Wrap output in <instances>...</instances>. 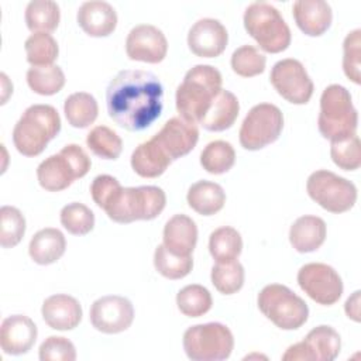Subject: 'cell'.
I'll use <instances>...</instances> for the list:
<instances>
[{
  "label": "cell",
  "instance_id": "obj_15",
  "mask_svg": "<svg viewBox=\"0 0 361 361\" xmlns=\"http://www.w3.org/2000/svg\"><path fill=\"white\" fill-rule=\"evenodd\" d=\"M126 52L131 61L159 63L166 56L168 41L158 27L138 24L127 35Z\"/></svg>",
  "mask_w": 361,
  "mask_h": 361
},
{
  "label": "cell",
  "instance_id": "obj_37",
  "mask_svg": "<svg viewBox=\"0 0 361 361\" xmlns=\"http://www.w3.org/2000/svg\"><path fill=\"white\" fill-rule=\"evenodd\" d=\"M154 267L158 274L168 279H182L193 268L192 255H176L164 244H159L154 252Z\"/></svg>",
  "mask_w": 361,
  "mask_h": 361
},
{
  "label": "cell",
  "instance_id": "obj_47",
  "mask_svg": "<svg viewBox=\"0 0 361 361\" xmlns=\"http://www.w3.org/2000/svg\"><path fill=\"white\" fill-rule=\"evenodd\" d=\"M1 78V89H3V96H1V104L6 103L7 97L10 93H13V85L8 82V78L6 76V73L0 75Z\"/></svg>",
  "mask_w": 361,
  "mask_h": 361
},
{
  "label": "cell",
  "instance_id": "obj_27",
  "mask_svg": "<svg viewBox=\"0 0 361 361\" xmlns=\"http://www.w3.org/2000/svg\"><path fill=\"white\" fill-rule=\"evenodd\" d=\"M66 250V240L61 230L47 227L37 231L28 245L31 259L38 265H49L56 262Z\"/></svg>",
  "mask_w": 361,
  "mask_h": 361
},
{
  "label": "cell",
  "instance_id": "obj_35",
  "mask_svg": "<svg viewBox=\"0 0 361 361\" xmlns=\"http://www.w3.org/2000/svg\"><path fill=\"white\" fill-rule=\"evenodd\" d=\"M27 61L31 66H45L52 65L58 58L59 48L55 38L48 32H34L24 44Z\"/></svg>",
  "mask_w": 361,
  "mask_h": 361
},
{
  "label": "cell",
  "instance_id": "obj_7",
  "mask_svg": "<svg viewBox=\"0 0 361 361\" xmlns=\"http://www.w3.org/2000/svg\"><path fill=\"white\" fill-rule=\"evenodd\" d=\"M257 303L261 313L282 330H296L309 317L306 302L281 283L264 286L258 293Z\"/></svg>",
  "mask_w": 361,
  "mask_h": 361
},
{
  "label": "cell",
  "instance_id": "obj_40",
  "mask_svg": "<svg viewBox=\"0 0 361 361\" xmlns=\"http://www.w3.org/2000/svg\"><path fill=\"white\" fill-rule=\"evenodd\" d=\"M25 233V219L23 213L13 206L0 209V245L3 248L16 247Z\"/></svg>",
  "mask_w": 361,
  "mask_h": 361
},
{
  "label": "cell",
  "instance_id": "obj_21",
  "mask_svg": "<svg viewBox=\"0 0 361 361\" xmlns=\"http://www.w3.org/2000/svg\"><path fill=\"white\" fill-rule=\"evenodd\" d=\"M79 27L90 37H107L117 25V13L107 1H85L76 14Z\"/></svg>",
  "mask_w": 361,
  "mask_h": 361
},
{
  "label": "cell",
  "instance_id": "obj_43",
  "mask_svg": "<svg viewBox=\"0 0 361 361\" xmlns=\"http://www.w3.org/2000/svg\"><path fill=\"white\" fill-rule=\"evenodd\" d=\"M330 155L333 162L344 171H355L361 165V147L358 135H353L343 141L331 142Z\"/></svg>",
  "mask_w": 361,
  "mask_h": 361
},
{
  "label": "cell",
  "instance_id": "obj_41",
  "mask_svg": "<svg viewBox=\"0 0 361 361\" xmlns=\"http://www.w3.org/2000/svg\"><path fill=\"white\" fill-rule=\"evenodd\" d=\"M231 69L243 76L252 78L264 72L267 58L252 45H241L231 55Z\"/></svg>",
  "mask_w": 361,
  "mask_h": 361
},
{
  "label": "cell",
  "instance_id": "obj_8",
  "mask_svg": "<svg viewBox=\"0 0 361 361\" xmlns=\"http://www.w3.org/2000/svg\"><path fill=\"white\" fill-rule=\"evenodd\" d=\"M183 350L192 361H221L231 355L234 337L221 323L195 324L183 333Z\"/></svg>",
  "mask_w": 361,
  "mask_h": 361
},
{
  "label": "cell",
  "instance_id": "obj_34",
  "mask_svg": "<svg viewBox=\"0 0 361 361\" xmlns=\"http://www.w3.org/2000/svg\"><path fill=\"white\" fill-rule=\"evenodd\" d=\"M176 305L182 314L188 317H200L212 309L213 299L204 286L193 283L178 292Z\"/></svg>",
  "mask_w": 361,
  "mask_h": 361
},
{
  "label": "cell",
  "instance_id": "obj_4",
  "mask_svg": "<svg viewBox=\"0 0 361 361\" xmlns=\"http://www.w3.org/2000/svg\"><path fill=\"white\" fill-rule=\"evenodd\" d=\"M317 127L320 134L331 142L343 141L357 134L358 113L350 92L344 86L330 85L323 90Z\"/></svg>",
  "mask_w": 361,
  "mask_h": 361
},
{
  "label": "cell",
  "instance_id": "obj_18",
  "mask_svg": "<svg viewBox=\"0 0 361 361\" xmlns=\"http://www.w3.org/2000/svg\"><path fill=\"white\" fill-rule=\"evenodd\" d=\"M35 323L24 314H11L1 322L0 345L6 354L21 355L31 350L37 340Z\"/></svg>",
  "mask_w": 361,
  "mask_h": 361
},
{
  "label": "cell",
  "instance_id": "obj_17",
  "mask_svg": "<svg viewBox=\"0 0 361 361\" xmlns=\"http://www.w3.org/2000/svg\"><path fill=\"white\" fill-rule=\"evenodd\" d=\"M227 42V30L216 18H200L188 32V47L192 54L200 58H216L221 55Z\"/></svg>",
  "mask_w": 361,
  "mask_h": 361
},
{
  "label": "cell",
  "instance_id": "obj_19",
  "mask_svg": "<svg viewBox=\"0 0 361 361\" xmlns=\"http://www.w3.org/2000/svg\"><path fill=\"white\" fill-rule=\"evenodd\" d=\"M292 13L299 30L309 37L323 35L331 25V7L324 0H298Z\"/></svg>",
  "mask_w": 361,
  "mask_h": 361
},
{
  "label": "cell",
  "instance_id": "obj_46",
  "mask_svg": "<svg viewBox=\"0 0 361 361\" xmlns=\"http://www.w3.org/2000/svg\"><path fill=\"white\" fill-rule=\"evenodd\" d=\"M360 293H361L360 290H355L353 296L347 299L344 306L347 316L354 322H360Z\"/></svg>",
  "mask_w": 361,
  "mask_h": 361
},
{
  "label": "cell",
  "instance_id": "obj_29",
  "mask_svg": "<svg viewBox=\"0 0 361 361\" xmlns=\"http://www.w3.org/2000/svg\"><path fill=\"white\" fill-rule=\"evenodd\" d=\"M63 113L72 127L86 128L97 118L99 106L90 93L76 92L65 99Z\"/></svg>",
  "mask_w": 361,
  "mask_h": 361
},
{
  "label": "cell",
  "instance_id": "obj_24",
  "mask_svg": "<svg viewBox=\"0 0 361 361\" xmlns=\"http://www.w3.org/2000/svg\"><path fill=\"white\" fill-rule=\"evenodd\" d=\"M327 228L323 219L317 216H302L293 221L289 230V241L298 252H313L326 240Z\"/></svg>",
  "mask_w": 361,
  "mask_h": 361
},
{
  "label": "cell",
  "instance_id": "obj_38",
  "mask_svg": "<svg viewBox=\"0 0 361 361\" xmlns=\"http://www.w3.org/2000/svg\"><path fill=\"white\" fill-rule=\"evenodd\" d=\"M244 267L237 261L217 262L212 268V283L223 295H233L244 285Z\"/></svg>",
  "mask_w": 361,
  "mask_h": 361
},
{
  "label": "cell",
  "instance_id": "obj_11",
  "mask_svg": "<svg viewBox=\"0 0 361 361\" xmlns=\"http://www.w3.org/2000/svg\"><path fill=\"white\" fill-rule=\"evenodd\" d=\"M269 80L279 96L293 104H306L313 94V82L303 63L293 58L278 61L269 73Z\"/></svg>",
  "mask_w": 361,
  "mask_h": 361
},
{
  "label": "cell",
  "instance_id": "obj_5",
  "mask_svg": "<svg viewBox=\"0 0 361 361\" xmlns=\"http://www.w3.org/2000/svg\"><path fill=\"white\" fill-rule=\"evenodd\" d=\"M244 28L259 48L269 54L285 51L290 44V30L283 17L267 1L251 3L244 11Z\"/></svg>",
  "mask_w": 361,
  "mask_h": 361
},
{
  "label": "cell",
  "instance_id": "obj_36",
  "mask_svg": "<svg viewBox=\"0 0 361 361\" xmlns=\"http://www.w3.org/2000/svg\"><path fill=\"white\" fill-rule=\"evenodd\" d=\"M87 148L102 159H117L123 151V141L107 126H96L86 137Z\"/></svg>",
  "mask_w": 361,
  "mask_h": 361
},
{
  "label": "cell",
  "instance_id": "obj_12",
  "mask_svg": "<svg viewBox=\"0 0 361 361\" xmlns=\"http://www.w3.org/2000/svg\"><path fill=\"white\" fill-rule=\"evenodd\" d=\"M300 289L316 303L334 305L343 293V281L337 271L323 262H310L298 272Z\"/></svg>",
  "mask_w": 361,
  "mask_h": 361
},
{
  "label": "cell",
  "instance_id": "obj_14",
  "mask_svg": "<svg viewBox=\"0 0 361 361\" xmlns=\"http://www.w3.org/2000/svg\"><path fill=\"white\" fill-rule=\"evenodd\" d=\"M89 319L97 331L106 334L121 333L127 330L134 320V306L124 296H102L93 302Z\"/></svg>",
  "mask_w": 361,
  "mask_h": 361
},
{
  "label": "cell",
  "instance_id": "obj_31",
  "mask_svg": "<svg viewBox=\"0 0 361 361\" xmlns=\"http://www.w3.org/2000/svg\"><path fill=\"white\" fill-rule=\"evenodd\" d=\"M59 20V6L52 0H32L25 7V24L32 32H51Z\"/></svg>",
  "mask_w": 361,
  "mask_h": 361
},
{
  "label": "cell",
  "instance_id": "obj_26",
  "mask_svg": "<svg viewBox=\"0 0 361 361\" xmlns=\"http://www.w3.org/2000/svg\"><path fill=\"white\" fill-rule=\"evenodd\" d=\"M171 162V158L154 138L141 142L131 154V168L142 178L161 176Z\"/></svg>",
  "mask_w": 361,
  "mask_h": 361
},
{
  "label": "cell",
  "instance_id": "obj_2",
  "mask_svg": "<svg viewBox=\"0 0 361 361\" xmlns=\"http://www.w3.org/2000/svg\"><path fill=\"white\" fill-rule=\"evenodd\" d=\"M221 82L220 71L212 65H196L189 69L175 94L179 117L196 124L200 123L221 90Z\"/></svg>",
  "mask_w": 361,
  "mask_h": 361
},
{
  "label": "cell",
  "instance_id": "obj_10",
  "mask_svg": "<svg viewBox=\"0 0 361 361\" xmlns=\"http://www.w3.org/2000/svg\"><path fill=\"white\" fill-rule=\"evenodd\" d=\"M283 128V116L279 107L271 103L255 104L240 127V144L244 149L258 151L275 142Z\"/></svg>",
  "mask_w": 361,
  "mask_h": 361
},
{
  "label": "cell",
  "instance_id": "obj_23",
  "mask_svg": "<svg viewBox=\"0 0 361 361\" xmlns=\"http://www.w3.org/2000/svg\"><path fill=\"white\" fill-rule=\"evenodd\" d=\"M164 245L176 255H192L197 243L196 223L186 214L172 216L164 227Z\"/></svg>",
  "mask_w": 361,
  "mask_h": 361
},
{
  "label": "cell",
  "instance_id": "obj_30",
  "mask_svg": "<svg viewBox=\"0 0 361 361\" xmlns=\"http://www.w3.org/2000/svg\"><path fill=\"white\" fill-rule=\"evenodd\" d=\"M209 251L216 262L237 259L243 251L241 234L230 226L216 228L209 238Z\"/></svg>",
  "mask_w": 361,
  "mask_h": 361
},
{
  "label": "cell",
  "instance_id": "obj_20",
  "mask_svg": "<svg viewBox=\"0 0 361 361\" xmlns=\"http://www.w3.org/2000/svg\"><path fill=\"white\" fill-rule=\"evenodd\" d=\"M44 322L54 330H72L82 320L80 303L69 295L56 293L47 298L41 307Z\"/></svg>",
  "mask_w": 361,
  "mask_h": 361
},
{
  "label": "cell",
  "instance_id": "obj_39",
  "mask_svg": "<svg viewBox=\"0 0 361 361\" xmlns=\"http://www.w3.org/2000/svg\"><path fill=\"white\" fill-rule=\"evenodd\" d=\"M61 224L73 235H85L94 227V214L83 203L72 202L61 210Z\"/></svg>",
  "mask_w": 361,
  "mask_h": 361
},
{
  "label": "cell",
  "instance_id": "obj_32",
  "mask_svg": "<svg viewBox=\"0 0 361 361\" xmlns=\"http://www.w3.org/2000/svg\"><path fill=\"white\" fill-rule=\"evenodd\" d=\"M27 83L37 94L51 96L65 86V73L58 65L31 66L27 71Z\"/></svg>",
  "mask_w": 361,
  "mask_h": 361
},
{
  "label": "cell",
  "instance_id": "obj_45",
  "mask_svg": "<svg viewBox=\"0 0 361 361\" xmlns=\"http://www.w3.org/2000/svg\"><path fill=\"white\" fill-rule=\"evenodd\" d=\"M120 190V182L110 175H97L90 185L92 199L103 210H106V207Z\"/></svg>",
  "mask_w": 361,
  "mask_h": 361
},
{
  "label": "cell",
  "instance_id": "obj_22",
  "mask_svg": "<svg viewBox=\"0 0 361 361\" xmlns=\"http://www.w3.org/2000/svg\"><path fill=\"white\" fill-rule=\"evenodd\" d=\"M38 183L48 192H59L66 189L79 179V175L66 155L59 154L45 158L37 168Z\"/></svg>",
  "mask_w": 361,
  "mask_h": 361
},
{
  "label": "cell",
  "instance_id": "obj_44",
  "mask_svg": "<svg viewBox=\"0 0 361 361\" xmlns=\"http://www.w3.org/2000/svg\"><path fill=\"white\" fill-rule=\"evenodd\" d=\"M38 355L41 361H75L76 350L66 337L49 336L39 345Z\"/></svg>",
  "mask_w": 361,
  "mask_h": 361
},
{
  "label": "cell",
  "instance_id": "obj_13",
  "mask_svg": "<svg viewBox=\"0 0 361 361\" xmlns=\"http://www.w3.org/2000/svg\"><path fill=\"white\" fill-rule=\"evenodd\" d=\"M340 334L330 326H317L307 336L285 351L283 361H333L340 354Z\"/></svg>",
  "mask_w": 361,
  "mask_h": 361
},
{
  "label": "cell",
  "instance_id": "obj_1",
  "mask_svg": "<svg viewBox=\"0 0 361 361\" xmlns=\"http://www.w3.org/2000/svg\"><path fill=\"white\" fill-rule=\"evenodd\" d=\"M109 117L127 131H142L152 126L164 107V87L148 71H120L107 85Z\"/></svg>",
  "mask_w": 361,
  "mask_h": 361
},
{
  "label": "cell",
  "instance_id": "obj_6",
  "mask_svg": "<svg viewBox=\"0 0 361 361\" xmlns=\"http://www.w3.org/2000/svg\"><path fill=\"white\" fill-rule=\"evenodd\" d=\"M166 204V195L158 186L121 188L106 213L116 223H133L137 220H152L162 213Z\"/></svg>",
  "mask_w": 361,
  "mask_h": 361
},
{
  "label": "cell",
  "instance_id": "obj_28",
  "mask_svg": "<svg viewBox=\"0 0 361 361\" xmlns=\"http://www.w3.org/2000/svg\"><path fill=\"white\" fill-rule=\"evenodd\" d=\"M190 209L202 216H213L220 212L226 203V193L223 188L210 180L195 182L186 195Z\"/></svg>",
  "mask_w": 361,
  "mask_h": 361
},
{
  "label": "cell",
  "instance_id": "obj_33",
  "mask_svg": "<svg viewBox=\"0 0 361 361\" xmlns=\"http://www.w3.org/2000/svg\"><path fill=\"white\" fill-rule=\"evenodd\" d=\"M235 162V151L233 145L223 140L209 142L200 152V165L213 175L228 172Z\"/></svg>",
  "mask_w": 361,
  "mask_h": 361
},
{
  "label": "cell",
  "instance_id": "obj_16",
  "mask_svg": "<svg viewBox=\"0 0 361 361\" xmlns=\"http://www.w3.org/2000/svg\"><path fill=\"white\" fill-rule=\"evenodd\" d=\"M152 138L159 144L171 161H175L188 155L196 147L199 130L196 123L182 117H172Z\"/></svg>",
  "mask_w": 361,
  "mask_h": 361
},
{
  "label": "cell",
  "instance_id": "obj_9",
  "mask_svg": "<svg viewBox=\"0 0 361 361\" xmlns=\"http://www.w3.org/2000/svg\"><path fill=\"white\" fill-rule=\"evenodd\" d=\"M306 190L312 200L330 213H344L357 202L355 185L326 169L310 173L306 182Z\"/></svg>",
  "mask_w": 361,
  "mask_h": 361
},
{
  "label": "cell",
  "instance_id": "obj_25",
  "mask_svg": "<svg viewBox=\"0 0 361 361\" xmlns=\"http://www.w3.org/2000/svg\"><path fill=\"white\" fill-rule=\"evenodd\" d=\"M238 113L240 103L235 94L221 89L199 124L207 131H224L234 124Z\"/></svg>",
  "mask_w": 361,
  "mask_h": 361
},
{
  "label": "cell",
  "instance_id": "obj_42",
  "mask_svg": "<svg viewBox=\"0 0 361 361\" xmlns=\"http://www.w3.org/2000/svg\"><path fill=\"white\" fill-rule=\"evenodd\" d=\"M343 71L355 85L361 83V30H353L343 42Z\"/></svg>",
  "mask_w": 361,
  "mask_h": 361
},
{
  "label": "cell",
  "instance_id": "obj_3",
  "mask_svg": "<svg viewBox=\"0 0 361 361\" xmlns=\"http://www.w3.org/2000/svg\"><path fill=\"white\" fill-rule=\"evenodd\" d=\"M61 131V117L51 104L27 107L13 128L16 149L24 157L39 155Z\"/></svg>",
  "mask_w": 361,
  "mask_h": 361
}]
</instances>
